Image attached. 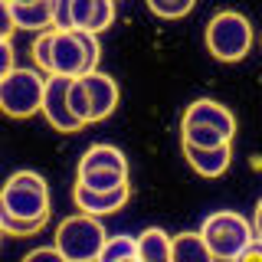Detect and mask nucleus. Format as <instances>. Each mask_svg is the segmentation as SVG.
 <instances>
[{"instance_id":"obj_28","label":"nucleus","mask_w":262,"mask_h":262,"mask_svg":"<svg viewBox=\"0 0 262 262\" xmlns=\"http://www.w3.org/2000/svg\"><path fill=\"white\" fill-rule=\"evenodd\" d=\"M7 4H33V0H7Z\"/></svg>"},{"instance_id":"obj_19","label":"nucleus","mask_w":262,"mask_h":262,"mask_svg":"<svg viewBox=\"0 0 262 262\" xmlns=\"http://www.w3.org/2000/svg\"><path fill=\"white\" fill-rule=\"evenodd\" d=\"M128 256H135V236L115 233V236H105V246H102L95 262H118V259H128Z\"/></svg>"},{"instance_id":"obj_17","label":"nucleus","mask_w":262,"mask_h":262,"mask_svg":"<svg viewBox=\"0 0 262 262\" xmlns=\"http://www.w3.org/2000/svg\"><path fill=\"white\" fill-rule=\"evenodd\" d=\"M76 184L89 190H118V187H128V170H85L76 177Z\"/></svg>"},{"instance_id":"obj_26","label":"nucleus","mask_w":262,"mask_h":262,"mask_svg":"<svg viewBox=\"0 0 262 262\" xmlns=\"http://www.w3.org/2000/svg\"><path fill=\"white\" fill-rule=\"evenodd\" d=\"M233 262H262V239H252Z\"/></svg>"},{"instance_id":"obj_10","label":"nucleus","mask_w":262,"mask_h":262,"mask_svg":"<svg viewBox=\"0 0 262 262\" xmlns=\"http://www.w3.org/2000/svg\"><path fill=\"white\" fill-rule=\"evenodd\" d=\"M115 23V0H69V30L102 33Z\"/></svg>"},{"instance_id":"obj_7","label":"nucleus","mask_w":262,"mask_h":262,"mask_svg":"<svg viewBox=\"0 0 262 262\" xmlns=\"http://www.w3.org/2000/svg\"><path fill=\"white\" fill-rule=\"evenodd\" d=\"M69 82L72 76H43V102H39L43 118L53 125V131H62V135L82 131V125L69 112Z\"/></svg>"},{"instance_id":"obj_3","label":"nucleus","mask_w":262,"mask_h":262,"mask_svg":"<svg viewBox=\"0 0 262 262\" xmlns=\"http://www.w3.org/2000/svg\"><path fill=\"white\" fill-rule=\"evenodd\" d=\"M207 243L213 262H233L246 246L252 243V226L249 220L239 216L233 210H216L203 220V226L196 229Z\"/></svg>"},{"instance_id":"obj_22","label":"nucleus","mask_w":262,"mask_h":262,"mask_svg":"<svg viewBox=\"0 0 262 262\" xmlns=\"http://www.w3.org/2000/svg\"><path fill=\"white\" fill-rule=\"evenodd\" d=\"M69 112H72V118H76L82 128L89 125V102H85V89H82L79 76L69 82Z\"/></svg>"},{"instance_id":"obj_21","label":"nucleus","mask_w":262,"mask_h":262,"mask_svg":"<svg viewBox=\"0 0 262 262\" xmlns=\"http://www.w3.org/2000/svg\"><path fill=\"white\" fill-rule=\"evenodd\" d=\"M193 4L196 0H147V10L161 20H180L193 10Z\"/></svg>"},{"instance_id":"obj_1","label":"nucleus","mask_w":262,"mask_h":262,"mask_svg":"<svg viewBox=\"0 0 262 262\" xmlns=\"http://www.w3.org/2000/svg\"><path fill=\"white\" fill-rule=\"evenodd\" d=\"M33 59L46 76H85L98 66V36L79 30H43L33 39Z\"/></svg>"},{"instance_id":"obj_23","label":"nucleus","mask_w":262,"mask_h":262,"mask_svg":"<svg viewBox=\"0 0 262 262\" xmlns=\"http://www.w3.org/2000/svg\"><path fill=\"white\" fill-rule=\"evenodd\" d=\"M20 262H66V259L56 246H36V249H30Z\"/></svg>"},{"instance_id":"obj_27","label":"nucleus","mask_w":262,"mask_h":262,"mask_svg":"<svg viewBox=\"0 0 262 262\" xmlns=\"http://www.w3.org/2000/svg\"><path fill=\"white\" fill-rule=\"evenodd\" d=\"M252 239H262V196H259V203H256V210H252Z\"/></svg>"},{"instance_id":"obj_2","label":"nucleus","mask_w":262,"mask_h":262,"mask_svg":"<svg viewBox=\"0 0 262 262\" xmlns=\"http://www.w3.org/2000/svg\"><path fill=\"white\" fill-rule=\"evenodd\" d=\"M0 207L20 220H49V184L36 170H16L0 187Z\"/></svg>"},{"instance_id":"obj_4","label":"nucleus","mask_w":262,"mask_h":262,"mask_svg":"<svg viewBox=\"0 0 262 262\" xmlns=\"http://www.w3.org/2000/svg\"><path fill=\"white\" fill-rule=\"evenodd\" d=\"M256 43L252 23L239 10H220L207 23V49L220 62H239Z\"/></svg>"},{"instance_id":"obj_29","label":"nucleus","mask_w":262,"mask_h":262,"mask_svg":"<svg viewBox=\"0 0 262 262\" xmlns=\"http://www.w3.org/2000/svg\"><path fill=\"white\" fill-rule=\"evenodd\" d=\"M118 262H138V256H128V259H118Z\"/></svg>"},{"instance_id":"obj_11","label":"nucleus","mask_w":262,"mask_h":262,"mask_svg":"<svg viewBox=\"0 0 262 262\" xmlns=\"http://www.w3.org/2000/svg\"><path fill=\"white\" fill-rule=\"evenodd\" d=\"M72 200H76L79 213H89V216H112V213H118L131 200V187H118V190H89V187L76 184Z\"/></svg>"},{"instance_id":"obj_30","label":"nucleus","mask_w":262,"mask_h":262,"mask_svg":"<svg viewBox=\"0 0 262 262\" xmlns=\"http://www.w3.org/2000/svg\"><path fill=\"white\" fill-rule=\"evenodd\" d=\"M0 239H4V233H0Z\"/></svg>"},{"instance_id":"obj_20","label":"nucleus","mask_w":262,"mask_h":262,"mask_svg":"<svg viewBox=\"0 0 262 262\" xmlns=\"http://www.w3.org/2000/svg\"><path fill=\"white\" fill-rule=\"evenodd\" d=\"M46 226V220H20L0 207V233L4 236H33Z\"/></svg>"},{"instance_id":"obj_8","label":"nucleus","mask_w":262,"mask_h":262,"mask_svg":"<svg viewBox=\"0 0 262 262\" xmlns=\"http://www.w3.org/2000/svg\"><path fill=\"white\" fill-rule=\"evenodd\" d=\"M82 89H85V102H89V125L92 121H105L108 115L118 108V82L112 76H105V72H85V76H79Z\"/></svg>"},{"instance_id":"obj_6","label":"nucleus","mask_w":262,"mask_h":262,"mask_svg":"<svg viewBox=\"0 0 262 262\" xmlns=\"http://www.w3.org/2000/svg\"><path fill=\"white\" fill-rule=\"evenodd\" d=\"M43 102V76L36 69H16L0 79V112L10 118H30Z\"/></svg>"},{"instance_id":"obj_24","label":"nucleus","mask_w":262,"mask_h":262,"mask_svg":"<svg viewBox=\"0 0 262 262\" xmlns=\"http://www.w3.org/2000/svg\"><path fill=\"white\" fill-rule=\"evenodd\" d=\"M16 69V53H13V43L10 39H0V79L10 76Z\"/></svg>"},{"instance_id":"obj_18","label":"nucleus","mask_w":262,"mask_h":262,"mask_svg":"<svg viewBox=\"0 0 262 262\" xmlns=\"http://www.w3.org/2000/svg\"><path fill=\"white\" fill-rule=\"evenodd\" d=\"M180 141H184V147H223V144H233L229 138H223L220 131H213L207 125H184L180 128Z\"/></svg>"},{"instance_id":"obj_9","label":"nucleus","mask_w":262,"mask_h":262,"mask_svg":"<svg viewBox=\"0 0 262 262\" xmlns=\"http://www.w3.org/2000/svg\"><path fill=\"white\" fill-rule=\"evenodd\" d=\"M184 125H207L213 131H220L223 138H229V141L236 138V115L226 105L213 102V98H196V102L187 105L184 118H180V128Z\"/></svg>"},{"instance_id":"obj_14","label":"nucleus","mask_w":262,"mask_h":262,"mask_svg":"<svg viewBox=\"0 0 262 262\" xmlns=\"http://www.w3.org/2000/svg\"><path fill=\"white\" fill-rule=\"evenodd\" d=\"M135 256L138 262H170V236L158 226H147L135 236Z\"/></svg>"},{"instance_id":"obj_5","label":"nucleus","mask_w":262,"mask_h":262,"mask_svg":"<svg viewBox=\"0 0 262 262\" xmlns=\"http://www.w3.org/2000/svg\"><path fill=\"white\" fill-rule=\"evenodd\" d=\"M105 226L98 223V216L89 213H72L56 226V239L53 246L62 252L66 262H95L98 252L105 246Z\"/></svg>"},{"instance_id":"obj_12","label":"nucleus","mask_w":262,"mask_h":262,"mask_svg":"<svg viewBox=\"0 0 262 262\" xmlns=\"http://www.w3.org/2000/svg\"><path fill=\"white\" fill-rule=\"evenodd\" d=\"M184 158L200 177H223L233 164V147H184Z\"/></svg>"},{"instance_id":"obj_13","label":"nucleus","mask_w":262,"mask_h":262,"mask_svg":"<svg viewBox=\"0 0 262 262\" xmlns=\"http://www.w3.org/2000/svg\"><path fill=\"white\" fill-rule=\"evenodd\" d=\"M16 30L43 33L53 30V0H33V4H10Z\"/></svg>"},{"instance_id":"obj_15","label":"nucleus","mask_w":262,"mask_h":262,"mask_svg":"<svg viewBox=\"0 0 262 262\" xmlns=\"http://www.w3.org/2000/svg\"><path fill=\"white\" fill-rule=\"evenodd\" d=\"M85 170H128V158L115 144H92L79 158V174Z\"/></svg>"},{"instance_id":"obj_16","label":"nucleus","mask_w":262,"mask_h":262,"mask_svg":"<svg viewBox=\"0 0 262 262\" xmlns=\"http://www.w3.org/2000/svg\"><path fill=\"white\" fill-rule=\"evenodd\" d=\"M170 262H213L200 233H177L170 236Z\"/></svg>"},{"instance_id":"obj_25","label":"nucleus","mask_w":262,"mask_h":262,"mask_svg":"<svg viewBox=\"0 0 262 262\" xmlns=\"http://www.w3.org/2000/svg\"><path fill=\"white\" fill-rule=\"evenodd\" d=\"M16 33V23H13V10L7 0H0V39H10Z\"/></svg>"}]
</instances>
